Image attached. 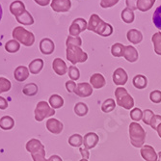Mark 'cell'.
I'll return each mask as SVG.
<instances>
[{
	"label": "cell",
	"instance_id": "obj_5",
	"mask_svg": "<svg viewBox=\"0 0 161 161\" xmlns=\"http://www.w3.org/2000/svg\"><path fill=\"white\" fill-rule=\"evenodd\" d=\"M66 56L67 59L72 64V66L76 65L77 63H84L88 59V54L83 51L79 47L75 46L67 47Z\"/></svg>",
	"mask_w": 161,
	"mask_h": 161
},
{
	"label": "cell",
	"instance_id": "obj_24",
	"mask_svg": "<svg viewBox=\"0 0 161 161\" xmlns=\"http://www.w3.org/2000/svg\"><path fill=\"white\" fill-rule=\"evenodd\" d=\"M18 22L22 24V25H32L34 23V19L31 16V14L25 11L24 13H22L21 14H19V17L16 18Z\"/></svg>",
	"mask_w": 161,
	"mask_h": 161
},
{
	"label": "cell",
	"instance_id": "obj_20",
	"mask_svg": "<svg viewBox=\"0 0 161 161\" xmlns=\"http://www.w3.org/2000/svg\"><path fill=\"white\" fill-rule=\"evenodd\" d=\"M25 10V5L20 0H16V1H13L10 5V12L12 14H14V17H19V14L24 13Z\"/></svg>",
	"mask_w": 161,
	"mask_h": 161
},
{
	"label": "cell",
	"instance_id": "obj_4",
	"mask_svg": "<svg viewBox=\"0 0 161 161\" xmlns=\"http://www.w3.org/2000/svg\"><path fill=\"white\" fill-rule=\"evenodd\" d=\"M12 36L14 40L18 41L19 43H22L25 47H31L35 42V36L32 32L27 31L25 28L18 26L13 30Z\"/></svg>",
	"mask_w": 161,
	"mask_h": 161
},
{
	"label": "cell",
	"instance_id": "obj_1",
	"mask_svg": "<svg viewBox=\"0 0 161 161\" xmlns=\"http://www.w3.org/2000/svg\"><path fill=\"white\" fill-rule=\"evenodd\" d=\"M87 29L89 31H93L102 37H109L113 33L112 25L103 21L96 14H93L90 17Z\"/></svg>",
	"mask_w": 161,
	"mask_h": 161
},
{
	"label": "cell",
	"instance_id": "obj_50",
	"mask_svg": "<svg viewBox=\"0 0 161 161\" xmlns=\"http://www.w3.org/2000/svg\"><path fill=\"white\" fill-rule=\"evenodd\" d=\"M34 1L40 6H47L49 4L50 0H34Z\"/></svg>",
	"mask_w": 161,
	"mask_h": 161
},
{
	"label": "cell",
	"instance_id": "obj_41",
	"mask_svg": "<svg viewBox=\"0 0 161 161\" xmlns=\"http://www.w3.org/2000/svg\"><path fill=\"white\" fill-rule=\"evenodd\" d=\"M153 116H154V113L151 109H146V110H144L143 111V118H142L143 123L145 125H150L151 121H152Z\"/></svg>",
	"mask_w": 161,
	"mask_h": 161
},
{
	"label": "cell",
	"instance_id": "obj_38",
	"mask_svg": "<svg viewBox=\"0 0 161 161\" xmlns=\"http://www.w3.org/2000/svg\"><path fill=\"white\" fill-rule=\"evenodd\" d=\"M66 46L70 47V46H75V47H81L82 46V39L78 37H72L69 36L66 40Z\"/></svg>",
	"mask_w": 161,
	"mask_h": 161
},
{
	"label": "cell",
	"instance_id": "obj_6",
	"mask_svg": "<svg viewBox=\"0 0 161 161\" xmlns=\"http://www.w3.org/2000/svg\"><path fill=\"white\" fill-rule=\"evenodd\" d=\"M34 114H35V120L37 122H42L46 118H49V117L54 116L55 110L47 103V101L42 100L37 103Z\"/></svg>",
	"mask_w": 161,
	"mask_h": 161
},
{
	"label": "cell",
	"instance_id": "obj_36",
	"mask_svg": "<svg viewBox=\"0 0 161 161\" xmlns=\"http://www.w3.org/2000/svg\"><path fill=\"white\" fill-rule=\"evenodd\" d=\"M153 22L154 24V26L161 30V5L158 6L154 13H153Z\"/></svg>",
	"mask_w": 161,
	"mask_h": 161
},
{
	"label": "cell",
	"instance_id": "obj_34",
	"mask_svg": "<svg viewBox=\"0 0 161 161\" xmlns=\"http://www.w3.org/2000/svg\"><path fill=\"white\" fill-rule=\"evenodd\" d=\"M116 107V102L113 98H107L103 101L101 105V110L104 113H110L112 112Z\"/></svg>",
	"mask_w": 161,
	"mask_h": 161
},
{
	"label": "cell",
	"instance_id": "obj_49",
	"mask_svg": "<svg viewBox=\"0 0 161 161\" xmlns=\"http://www.w3.org/2000/svg\"><path fill=\"white\" fill-rule=\"evenodd\" d=\"M89 150H87V149H83V148H80L79 149V152H80V153H81V155H82V158H84V159H89V156H90V153L88 152Z\"/></svg>",
	"mask_w": 161,
	"mask_h": 161
},
{
	"label": "cell",
	"instance_id": "obj_43",
	"mask_svg": "<svg viewBox=\"0 0 161 161\" xmlns=\"http://www.w3.org/2000/svg\"><path fill=\"white\" fill-rule=\"evenodd\" d=\"M31 156H32L33 161H48L46 158V150H42L37 153L31 154Z\"/></svg>",
	"mask_w": 161,
	"mask_h": 161
},
{
	"label": "cell",
	"instance_id": "obj_39",
	"mask_svg": "<svg viewBox=\"0 0 161 161\" xmlns=\"http://www.w3.org/2000/svg\"><path fill=\"white\" fill-rule=\"evenodd\" d=\"M12 88L11 81L5 77H0V94L9 92Z\"/></svg>",
	"mask_w": 161,
	"mask_h": 161
},
{
	"label": "cell",
	"instance_id": "obj_44",
	"mask_svg": "<svg viewBox=\"0 0 161 161\" xmlns=\"http://www.w3.org/2000/svg\"><path fill=\"white\" fill-rule=\"evenodd\" d=\"M119 0H101L100 1V7L101 8H110L118 4Z\"/></svg>",
	"mask_w": 161,
	"mask_h": 161
},
{
	"label": "cell",
	"instance_id": "obj_17",
	"mask_svg": "<svg viewBox=\"0 0 161 161\" xmlns=\"http://www.w3.org/2000/svg\"><path fill=\"white\" fill-rule=\"evenodd\" d=\"M29 74H30V71H29L28 68L24 66H19L14 71V77L18 82H23L29 77Z\"/></svg>",
	"mask_w": 161,
	"mask_h": 161
},
{
	"label": "cell",
	"instance_id": "obj_47",
	"mask_svg": "<svg viewBox=\"0 0 161 161\" xmlns=\"http://www.w3.org/2000/svg\"><path fill=\"white\" fill-rule=\"evenodd\" d=\"M126 7L130 10L135 11L137 10V0H125Z\"/></svg>",
	"mask_w": 161,
	"mask_h": 161
},
{
	"label": "cell",
	"instance_id": "obj_28",
	"mask_svg": "<svg viewBox=\"0 0 161 161\" xmlns=\"http://www.w3.org/2000/svg\"><path fill=\"white\" fill-rule=\"evenodd\" d=\"M38 90H39V88H38V85L31 82V83H28L26 84L24 87H23V90H22V93L27 96V97H33L35 95H37L38 93Z\"/></svg>",
	"mask_w": 161,
	"mask_h": 161
},
{
	"label": "cell",
	"instance_id": "obj_37",
	"mask_svg": "<svg viewBox=\"0 0 161 161\" xmlns=\"http://www.w3.org/2000/svg\"><path fill=\"white\" fill-rule=\"evenodd\" d=\"M68 75L69 77L70 78V80L72 81H76L80 78V71L79 69L75 67V66H70L69 67V69H68Z\"/></svg>",
	"mask_w": 161,
	"mask_h": 161
},
{
	"label": "cell",
	"instance_id": "obj_48",
	"mask_svg": "<svg viewBox=\"0 0 161 161\" xmlns=\"http://www.w3.org/2000/svg\"><path fill=\"white\" fill-rule=\"evenodd\" d=\"M8 101L5 97L0 96V110H5L8 108Z\"/></svg>",
	"mask_w": 161,
	"mask_h": 161
},
{
	"label": "cell",
	"instance_id": "obj_45",
	"mask_svg": "<svg viewBox=\"0 0 161 161\" xmlns=\"http://www.w3.org/2000/svg\"><path fill=\"white\" fill-rule=\"evenodd\" d=\"M160 124H161V116H160V115H156V114H154V116L153 117V119H152V121H151L150 125L152 126V128H153V129L156 130L157 126H158Z\"/></svg>",
	"mask_w": 161,
	"mask_h": 161
},
{
	"label": "cell",
	"instance_id": "obj_7",
	"mask_svg": "<svg viewBox=\"0 0 161 161\" xmlns=\"http://www.w3.org/2000/svg\"><path fill=\"white\" fill-rule=\"evenodd\" d=\"M88 27V23L84 19H75L72 23L70 24L69 28V36L72 37H78L80 33H82L83 31H85Z\"/></svg>",
	"mask_w": 161,
	"mask_h": 161
},
{
	"label": "cell",
	"instance_id": "obj_16",
	"mask_svg": "<svg viewBox=\"0 0 161 161\" xmlns=\"http://www.w3.org/2000/svg\"><path fill=\"white\" fill-rule=\"evenodd\" d=\"M52 69L56 72V75H65L68 72V66L65 63L64 60H62L61 58H55L52 62Z\"/></svg>",
	"mask_w": 161,
	"mask_h": 161
},
{
	"label": "cell",
	"instance_id": "obj_26",
	"mask_svg": "<svg viewBox=\"0 0 161 161\" xmlns=\"http://www.w3.org/2000/svg\"><path fill=\"white\" fill-rule=\"evenodd\" d=\"M14 126V120L10 116H3L0 119V128L3 130H11Z\"/></svg>",
	"mask_w": 161,
	"mask_h": 161
},
{
	"label": "cell",
	"instance_id": "obj_54",
	"mask_svg": "<svg viewBox=\"0 0 161 161\" xmlns=\"http://www.w3.org/2000/svg\"><path fill=\"white\" fill-rule=\"evenodd\" d=\"M157 161H161V152H159L157 154Z\"/></svg>",
	"mask_w": 161,
	"mask_h": 161
},
{
	"label": "cell",
	"instance_id": "obj_52",
	"mask_svg": "<svg viewBox=\"0 0 161 161\" xmlns=\"http://www.w3.org/2000/svg\"><path fill=\"white\" fill-rule=\"evenodd\" d=\"M156 131H157V134H158V136L161 138V124L157 126V128H156Z\"/></svg>",
	"mask_w": 161,
	"mask_h": 161
},
{
	"label": "cell",
	"instance_id": "obj_3",
	"mask_svg": "<svg viewBox=\"0 0 161 161\" xmlns=\"http://www.w3.org/2000/svg\"><path fill=\"white\" fill-rule=\"evenodd\" d=\"M115 98L116 103L119 106L130 110L134 107V99L124 87H118L115 89Z\"/></svg>",
	"mask_w": 161,
	"mask_h": 161
},
{
	"label": "cell",
	"instance_id": "obj_9",
	"mask_svg": "<svg viewBox=\"0 0 161 161\" xmlns=\"http://www.w3.org/2000/svg\"><path fill=\"white\" fill-rule=\"evenodd\" d=\"M51 8L57 13H66L71 8L70 0H52Z\"/></svg>",
	"mask_w": 161,
	"mask_h": 161
},
{
	"label": "cell",
	"instance_id": "obj_8",
	"mask_svg": "<svg viewBox=\"0 0 161 161\" xmlns=\"http://www.w3.org/2000/svg\"><path fill=\"white\" fill-rule=\"evenodd\" d=\"M74 93L79 97H89L93 94V87L88 82H81L76 85Z\"/></svg>",
	"mask_w": 161,
	"mask_h": 161
},
{
	"label": "cell",
	"instance_id": "obj_22",
	"mask_svg": "<svg viewBox=\"0 0 161 161\" xmlns=\"http://www.w3.org/2000/svg\"><path fill=\"white\" fill-rule=\"evenodd\" d=\"M42 68H43V60L41 59V58L34 59L33 61L29 63V66H28V69L30 71V74H32V75L40 74Z\"/></svg>",
	"mask_w": 161,
	"mask_h": 161
},
{
	"label": "cell",
	"instance_id": "obj_35",
	"mask_svg": "<svg viewBox=\"0 0 161 161\" xmlns=\"http://www.w3.org/2000/svg\"><path fill=\"white\" fill-rule=\"evenodd\" d=\"M88 111H89V108H88L87 104L84 103V102H77L75 105V113L79 117L86 116L88 114Z\"/></svg>",
	"mask_w": 161,
	"mask_h": 161
},
{
	"label": "cell",
	"instance_id": "obj_25",
	"mask_svg": "<svg viewBox=\"0 0 161 161\" xmlns=\"http://www.w3.org/2000/svg\"><path fill=\"white\" fill-rule=\"evenodd\" d=\"M49 105L55 110V109H58V108H61L63 105H64V99L61 96L57 95V94H54V95H51L50 97H49Z\"/></svg>",
	"mask_w": 161,
	"mask_h": 161
},
{
	"label": "cell",
	"instance_id": "obj_23",
	"mask_svg": "<svg viewBox=\"0 0 161 161\" xmlns=\"http://www.w3.org/2000/svg\"><path fill=\"white\" fill-rule=\"evenodd\" d=\"M133 86L138 90H144L148 86V78L143 75H137L132 79Z\"/></svg>",
	"mask_w": 161,
	"mask_h": 161
},
{
	"label": "cell",
	"instance_id": "obj_11",
	"mask_svg": "<svg viewBox=\"0 0 161 161\" xmlns=\"http://www.w3.org/2000/svg\"><path fill=\"white\" fill-rule=\"evenodd\" d=\"M141 156L146 161H157V153L153 147L150 145H144L140 151Z\"/></svg>",
	"mask_w": 161,
	"mask_h": 161
},
{
	"label": "cell",
	"instance_id": "obj_46",
	"mask_svg": "<svg viewBox=\"0 0 161 161\" xmlns=\"http://www.w3.org/2000/svg\"><path fill=\"white\" fill-rule=\"evenodd\" d=\"M76 83L75 81H72V80H68L66 82V89L69 93H74L75 90V88H76Z\"/></svg>",
	"mask_w": 161,
	"mask_h": 161
},
{
	"label": "cell",
	"instance_id": "obj_2",
	"mask_svg": "<svg viewBox=\"0 0 161 161\" xmlns=\"http://www.w3.org/2000/svg\"><path fill=\"white\" fill-rule=\"evenodd\" d=\"M130 142L135 148H142L146 142V131L139 123L132 122L129 125L128 128Z\"/></svg>",
	"mask_w": 161,
	"mask_h": 161
},
{
	"label": "cell",
	"instance_id": "obj_10",
	"mask_svg": "<svg viewBox=\"0 0 161 161\" xmlns=\"http://www.w3.org/2000/svg\"><path fill=\"white\" fill-rule=\"evenodd\" d=\"M112 78H113V82L116 85L124 86L128 80V75L123 68H118L114 70Z\"/></svg>",
	"mask_w": 161,
	"mask_h": 161
},
{
	"label": "cell",
	"instance_id": "obj_14",
	"mask_svg": "<svg viewBox=\"0 0 161 161\" xmlns=\"http://www.w3.org/2000/svg\"><path fill=\"white\" fill-rule=\"evenodd\" d=\"M26 151L30 153V154H34V153H37L42 150H46L45 146L42 144V142L36 138H33V139H30L27 143H26Z\"/></svg>",
	"mask_w": 161,
	"mask_h": 161
},
{
	"label": "cell",
	"instance_id": "obj_33",
	"mask_svg": "<svg viewBox=\"0 0 161 161\" xmlns=\"http://www.w3.org/2000/svg\"><path fill=\"white\" fill-rule=\"evenodd\" d=\"M125 48V47L123 45V43L116 42L111 47V54L114 57H122V56H124Z\"/></svg>",
	"mask_w": 161,
	"mask_h": 161
},
{
	"label": "cell",
	"instance_id": "obj_29",
	"mask_svg": "<svg viewBox=\"0 0 161 161\" xmlns=\"http://www.w3.org/2000/svg\"><path fill=\"white\" fill-rule=\"evenodd\" d=\"M68 142H69V145L71 146V147L80 148L81 146L83 145V136H81L78 133H75V134H72L71 136H69Z\"/></svg>",
	"mask_w": 161,
	"mask_h": 161
},
{
	"label": "cell",
	"instance_id": "obj_18",
	"mask_svg": "<svg viewBox=\"0 0 161 161\" xmlns=\"http://www.w3.org/2000/svg\"><path fill=\"white\" fill-rule=\"evenodd\" d=\"M124 57H125V59L127 62L134 63V62H136L138 60L139 54H138L137 49L134 47H132V46H126L125 48Z\"/></svg>",
	"mask_w": 161,
	"mask_h": 161
},
{
	"label": "cell",
	"instance_id": "obj_42",
	"mask_svg": "<svg viewBox=\"0 0 161 161\" xmlns=\"http://www.w3.org/2000/svg\"><path fill=\"white\" fill-rule=\"evenodd\" d=\"M150 99L153 103H160L161 102V91L159 90H154L153 92H151L150 94Z\"/></svg>",
	"mask_w": 161,
	"mask_h": 161
},
{
	"label": "cell",
	"instance_id": "obj_13",
	"mask_svg": "<svg viewBox=\"0 0 161 161\" xmlns=\"http://www.w3.org/2000/svg\"><path fill=\"white\" fill-rule=\"evenodd\" d=\"M98 141H99V137L97 136V133H95V132H88L83 137L84 148L87 149V150L94 149L96 146L98 144Z\"/></svg>",
	"mask_w": 161,
	"mask_h": 161
},
{
	"label": "cell",
	"instance_id": "obj_19",
	"mask_svg": "<svg viewBox=\"0 0 161 161\" xmlns=\"http://www.w3.org/2000/svg\"><path fill=\"white\" fill-rule=\"evenodd\" d=\"M90 84L94 89H101L106 84V80L101 74H94L90 77Z\"/></svg>",
	"mask_w": 161,
	"mask_h": 161
},
{
	"label": "cell",
	"instance_id": "obj_15",
	"mask_svg": "<svg viewBox=\"0 0 161 161\" xmlns=\"http://www.w3.org/2000/svg\"><path fill=\"white\" fill-rule=\"evenodd\" d=\"M55 45L51 39L45 38L40 42V51L43 55H50L54 52Z\"/></svg>",
	"mask_w": 161,
	"mask_h": 161
},
{
	"label": "cell",
	"instance_id": "obj_32",
	"mask_svg": "<svg viewBox=\"0 0 161 161\" xmlns=\"http://www.w3.org/2000/svg\"><path fill=\"white\" fill-rule=\"evenodd\" d=\"M153 48L157 55H161V32H156L152 37Z\"/></svg>",
	"mask_w": 161,
	"mask_h": 161
},
{
	"label": "cell",
	"instance_id": "obj_51",
	"mask_svg": "<svg viewBox=\"0 0 161 161\" xmlns=\"http://www.w3.org/2000/svg\"><path fill=\"white\" fill-rule=\"evenodd\" d=\"M48 161H63V159L59 156V155H51L48 159Z\"/></svg>",
	"mask_w": 161,
	"mask_h": 161
},
{
	"label": "cell",
	"instance_id": "obj_12",
	"mask_svg": "<svg viewBox=\"0 0 161 161\" xmlns=\"http://www.w3.org/2000/svg\"><path fill=\"white\" fill-rule=\"evenodd\" d=\"M46 126L49 132H51L53 134H60L64 128L63 124L59 120H57L55 118L48 119L46 123Z\"/></svg>",
	"mask_w": 161,
	"mask_h": 161
},
{
	"label": "cell",
	"instance_id": "obj_31",
	"mask_svg": "<svg viewBox=\"0 0 161 161\" xmlns=\"http://www.w3.org/2000/svg\"><path fill=\"white\" fill-rule=\"evenodd\" d=\"M20 48V43L16 40H10L5 43V49L9 53H16Z\"/></svg>",
	"mask_w": 161,
	"mask_h": 161
},
{
	"label": "cell",
	"instance_id": "obj_40",
	"mask_svg": "<svg viewBox=\"0 0 161 161\" xmlns=\"http://www.w3.org/2000/svg\"><path fill=\"white\" fill-rule=\"evenodd\" d=\"M130 118L133 122H139L143 118V111L140 108H133L130 111Z\"/></svg>",
	"mask_w": 161,
	"mask_h": 161
},
{
	"label": "cell",
	"instance_id": "obj_30",
	"mask_svg": "<svg viewBox=\"0 0 161 161\" xmlns=\"http://www.w3.org/2000/svg\"><path fill=\"white\" fill-rule=\"evenodd\" d=\"M121 17H122V19L124 22L125 23H132L134 21V19H135V16H134V13L132 10H130L129 8H125L122 11V14H121Z\"/></svg>",
	"mask_w": 161,
	"mask_h": 161
},
{
	"label": "cell",
	"instance_id": "obj_53",
	"mask_svg": "<svg viewBox=\"0 0 161 161\" xmlns=\"http://www.w3.org/2000/svg\"><path fill=\"white\" fill-rule=\"evenodd\" d=\"M2 14H3V11H2L1 4H0V20H1V19H2Z\"/></svg>",
	"mask_w": 161,
	"mask_h": 161
},
{
	"label": "cell",
	"instance_id": "obj_27",
	"mask_svg": "<svg viewBox=\"0 0 161 161\" xmlns=\"http://www.w3.org/2000/svg\"><path fill=\"white\" fill-rule=\"evenodd\" d=\"M156 0H137V9L141 12H147L152 9Z\"/></svg>",
	"mask_w": 161,
	"mask_h": 161
},
{
	"label": "cell",
	"instance_id": "obj_21",
	"mask_svg": "<svg viewBox=\"0 0 161 161\" xmlns=\"http://www.w3.org/2000/svg\"><path fill=\"white\" fill-rule=\"evenodd\" d=\"M126 37L128 42L131 43H134V45H138V43H140L143 41V35L141 31L137 30V29H130V30H128Z\"/></svg>",
	"mask_w": 161,
	"mask_h": 161
}]
</instances>
